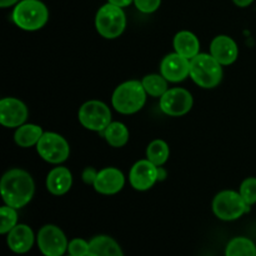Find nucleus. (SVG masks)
<instances>
[{
	"label": "nucleus",
	"instance_id": "f257e3e1",
	"mask_svg": "<svg viewBox=\"0 0 256 256\" xmlns=\"http://www.w3.org/2000/svg\"><path fill=\"white\" fill-rule=\"evenodd\" d=\"M0 192L5 205L22 209L32 202L35 184L32 175L22 169H10L2 175Z\"/></svg>",
	"mask_w": 256,
	"mask_h": 256
},
{
	"label": "nucleus",
	"instance_id": "f03ea898",
	"mask_svg": "<svg viewBox=\"0 0 256 256\" xmlns=\"http://www.w3.org/2000/svg\"><path fill=\"white\" fill-rule=\"evenodd\" d=\"M146 95L142 82L129 80L120 84L114 90L112 96V108L120 114H135L145 105Z\"/></svg>",
	"mask_w": 256,
	"mask_h": 256
},
{
	"label": "nucleus",
	"instance_id": "7ed1b4c3",
	"mask_svg": "<svg viewBox=\"0 0 256 256\" xmlns=\"http://www.w3.org/2000/svg\"><path fill=\"white\" fill-rule=\"evenodd\" d=\"M190 78L204 89L218 86L222 79V65L206 52H199L190 60Z\"/></svg>",
	"mask_w": 256,
	"mask_h": 256
},
{
	"label": "nucleus",
	"instance_id": "20e7f679",
	"mask_svg": "<svg viewBox=\"0 0 256 256\" xmlns=\"http://www.w3.org/2000/svg\"><path fill=\"white\" fill-rule=\"evenodd\" d=\"M49 19V10L40 0H22L12 12V22L26 32H35L44 26Z\"/></svg>",
	"mask_w": 256,
	"mask_h": 256
},
{
	"label": "nucleus",
	"instance_id": "39448f33",
	"mask_svg": "<svg viewBox=\"0 0 256 256\" xmlns=\"http://www.w3.org/2000/svg\"><path fill=\"white\" fill-rule=\"evenodd\" d=\"M126 26V16L122 8L110 2L102 5L95 16V28L105 39H115L124 32Z\"/></svg>",
	"mask_w": 256,
	"mask_h": 256
},
{
	"label": "nucleus",
	"instance_id": "423d86ee",
	"mask_svg": "<svg viewBox=\"0 0 256 256\" xmlns=\"http://www.w3.org/2000/svg\"><path fill=\"white\" fill-rule=\"evenodd\" d=\"M250 205L246 204L240 192L224 190L216 194L212 200V212L215 216L224 222H232L249 212Z\"/></svg>",
	"mask_w": 256,
	"mask_h": 256
},
{
	"label": "nucleus",
	"instance_id": "0eeeda50",
	"mask_svg": "<svg viewBox=\"0 0 256 256\" xmlns=\"http://www.w3.org/2000/svg\"><path fill=\"white\" fill-rule=\"evenodd\" d=\"M79 122L85 129L92 132H105L112 124V112L105 102L90 100L84 102L79 109Z\"/></svg>",
	"mask_w": 256,
	"mask_h": 256
},
{
	"label": "nucleus",
	"instance_id": "6e6552de",
	"mask_svg": "<svg viewBox=\"0 0 256 256\" xmlns=\"http://www.w3.org/2000/svg\"><path fill=\"white\" fill-rule=\"evenodd\" d=\"M36 152L45 162L50 164H62L69 158L70 146L65 138L60 134L46 132L36 144Z\"/></svg>",
	"mask_w": 256,
	"mask_h": 256
},
{
	"label": "nucleus",
	"instance_id": "1a4fd4ad",
	"mask_svg": "<svg viewBox=\"0 0 256 256\" xmlns=\"http://www.w3.org/2000/svg\"><path fill=\"white\" fill-rule=\"evenodd\" d=\"M194 99L190 92L182 88L169 89L160 98V109L169 116H182L192 110Z\"/></svg>",
	"mask_w": 256,
	"mask_h": 256
},
{
	"label": "nucleus",
	"instance_id": "9d476101",
	"mask_svg": "<svg viewBox=\"0 0 256 256\" xmlns=\"http://www.w3.org/2000/svg\"><path fill=\"white\" fill-rule=\"evenodd\" d=\"M38 246L45 256H62L68 250V240L60 228L45 225L38 232Z\"/></svg>",
	"mask_w": 256,
	"mask_h": 256
},
{
	"label": "nucleus",
	"instance_id": "9b49d317",
	"mask_svg": "<svg viewBox=\"0 0 256 256\" xmlns=\"http://www.w3.org/2000/svg\"><path fill=\"white\" fill-rule=\"evenodd\" d=\"M130 185L138 192H146L159 180V168L148 159L139 160L132 165L129 174Z\"/></svg>",
	"mask_w": 256,
	"mask_h": 256
},
{
	"label": "nucleus",
	"instance_id": "f8f14e48",
	"mask_svg": "<svg viewBox=\"0 0 256 256\" xmlns=\"http://www.w3.org/2000/svg\"><path fill=\"white\" fill-rule=\"evenodd\" d=\"M28 108L16 98L0 100V122L5 128H19L26 122Z\"/></svg>",
	"mask_w": 256,
	"mask_h": 256
},
{
	"label": "nucleus",
	"instance_id": "ddd939ff",
	"mask_svg": "<svg viewBox=\"0 0 256 256\" xmlns=\"http://www.w3.org/2000/svg\"><path fill=\"white\" fill-rule=\"evenodd\" d=\"M160 74L170 82H180L190 75V59L178 52L168 54L160 64Z\"/></svg>",
	"mask_w": 256,
	"mask_h": 256
},
{
	"label": "nucleus",
	"instance_id": "4468645a",
	"mask_svg": "<svg viewBox=\"0 0 256 256\" xmlns=\"http://www.w3.org/2000/svg\"><path fill=\"white\" fill-rule=\"evenodd\" d=\"M124 174L116 168H105L98 172L94 182V189L99 194L114 195L124 188Z\"/></svg>",
	"mask_w": 256,
	"mask_h": 256
},
{
	"label": "nucleus",
	"instance_id": "2eb2a0df",
	"mask_svg": "<svg viewBox=\"0 0 256 256\" xmlns=\"http://www.w3.org/2000/svg\"><path fill=\"white\" fill-rule=\"evenodd\" d=\"M210 54L222 65H232L239 55V48L235 40L228 35H218L210 44Z\"/></svg>",
	"mask_w": 256,
	"mask_h": 256
},
{
	"label": "nucleus",
	"instance_id": "dca6fc26",
	"mask_svg": "<svg viewBox=\"0 0 256 256\" xmlns=\"http://www.w3.org/2000/svg\"><path fill=\"white\" fill-rule=\"evenodd\" d=\"M8 246L16 254H25L34 245V232L30 226L25 224H18L8 232Z\"/></svg>",
	"mask_w": 256,
	"mask_h": 256
},
{
	"label": "nucleus",
	"instance_id": "f3484780",
	"mask_svg": "<svg viewBox=\"0 0 256 256\" xmlns=\"http://www.w3.org/2000/svg\"><path fill=\"white\" fill-rule=\"evenodd\" d=\"M72 185V175L70 170L65 166H58L50 170L46 178V189L52 195L66 194Z\"/></svg>",
	"mask_w": 256,
	"mask_h": 256
},
{
	"label": "nucleus",
	"instance_id": "a211bd4d",
	"mask_svg": "<svg viewBox=\"0 0 256 256\" xmlns=\"http://www.w3.org/2000/svg\"><path fill=\"white\" fill-rule=\"evenodd\" d=\"M174 49L175 52L192 60L200 52V42L194 32L182 30L174 36Z\"/></svg>",
	"mask_w": 256,
	"mask_h": 256
},
{
	"label": "nucleus",
	"instance_id": "6ab92c4d",
	"mask_svg": "<svg viewBox=\"0 0 256 256\" xmlns=\"http://www.w3.org/2000/svg\"><path fill=\"white\" fill-rule=\"evenodd\" d=\"M86 256H124L120 245L112 238L99 235L89 242Z\"/></svg>",
	"mask_w": 256,
	"mask_h": 256
},
{
	"label": "nucleus",
	"instance_id": "aec40b11",
	"mask_svg": "<svg viewBox=\"0 0 256 256\" xmlns=\"http://www.w3.org/2000/svg\"><path fill=\"white\" fill-rule=\"evenodd\" d=\"M42 134H44V132H42V126H39V125L22 124L15 132L14 140L20 148H30L34 146V145L36 146Z\"/></svg>",
	"mask_w": 256,
	"mask_h": 256
},
{
	"label": "nucleus",
	"instance_id": "412c9836",
	"mask_svg": "<svg viewBox=\"0 0 256 256\" xmlns=\"http://www.w3.org/2000/svg\"><path fill=\"white\" fill-rule=\"evenodd\" d=\"M104 138L112 148H122L129 140V130L122 122H112V124L105 129Z\"/></svg>",
	"mask_w": 256,
	"mask_h": 256
},
{
	"label": "nucleus",
	"instance_id": "4be33fe9",
	"mask_svg": "<svg viewBox=\"0 0 256 256\" xmlns=\"http://www.w3.org/2000/svg\"><path fill=\"white\" fill-rule=\"evenodd\" d=\"M225 256H256V245L245 236L234 238L226 245Z\"/></svg>",
	"mask_w": 256,
	"mask_h": 256
},
{
	"label": "nucleus",
	"instance_id": "5701e85b",
	"mask_svg": "<svg viewBox=\"0 0 256 256\" xmlns=\"http://www.w3.org/2000/svg\"><path fill=\"white\" fill-rule=\"evenodd\" d=\"M170 156L169 145L164 140H152L146 149V159L156 165L158 168L164 165Z\"/></svg>",
	"mask_w": 256,
	"mask_h": 256
},
{
	"label": "nucleus",
	"instance_id": "b1692460",
	"mask_svg": "<svg viewBox=\"0 0 256 256\" xmlns=\"http://www.w3.org/2000/svg\"><path fill=\"white\" fill-rule=\"evenodd\" d=\"M142 86L146 94L154 98H162L168 92V80L162 74H150L142 78Z\"/></svg>",
	"mask_w": 256,
	"mask_h": 256
},
{
	"label": "nucleus",
	"instance_id": "393cba45",
	"mask_svg": "<svg viewBox=\"0 0 256 256\" xmlns=\"http://www.w3.org/2000/svg\"><path fill=\"white\" fill-rule=\"evenodd\" d=\"M0 216H2L0 234H8L12 228L18 225V212L15 208L4 205L0 208Z\"/></svg>",
	"mask_w": 256,
	"mask_h": 256
},
{
	"label": "nucleus",
	"instance_id": "a878e982",
	"mask_svg": "<svg viewBox=\"0 0 256 256\" xmlns=\"http://www.w3.org/2000/svg\"><path fill=\"white\" fill-rule=\"evenodd\" d=\"M239 192L248 205L256 204V178H246L240 185Z\"/></svg>",
	"mask_w": 256,
	"mask_h": 256
},
{
	"label": "nucleus",
	"instance_id": "bb28decb",
	"mask_svg": "<svg viewBox=\"0 0 256 256\" xmlns=\"http://www.w3.org/2000/svg\"><path fill=\"white\" fill-rule=\"evenodd\" d=\"M68 252L72 256H86L89 252V242L84 239H74L68 245Z\"/></svg>",
	"mask_w": 256,
	"mask_h": 256
},
{
	"label": "nucleus",
	"instance_id": "cd10ccee",
	"mask_svg": "<svg viewBox=\"0 0 256 256\" xmlns=\"http://www.w3.org/2000/svg\"><path fill=\"white\" fill-rule=\"evenodd\" d=\"M134 2L139 12H145V14H152L159 9L162 0H134Z\"/></svg>",
	"mask_w": 256,
	"mask_h": 256
},
{
	"label": "nucleus",
	"instance_id": "c85d7f7f",
	"mask_svg": "<svg viewBox=\"0 0 256 256\" xmlns=\"http://www.w3.org/2000/svg\"><path fill=\"white\" fill-rule=\"evenodd\" d=\"M98 172L94 168H85L84 172H82V180H84L85 184H92L94 185L95 179L98 176Z\"/></svg>",
	"mask_w": 256,
	"mask_h": 256
},
{
	"label": "nucleus",
	"instance_id": "c756f323",
	"mask_svg": "<svg viewBox=\"0 0 256 256\" xmlns=\"http://www.w3.org/2000/svg\"><path fill=\"white\" fill-rule=\"evenodd\" d=\"M132 2H134V0H108V2H110V4L112 5H116V6L119 8L129 6Z\"/></svg>",
	"mask_w": 256,
	"mask_h": 256
},
{
	"label": "nucleus",
	"instance_id": "7c9ffc66",
	"mask_svg": "<svg viewBox=\"0 0 256 256\" xmlns=\"http://www.w3.org/2000/svg\"><path fill=\"white\" fill-rule=\"evenodd\" d=\"M232 2H234L235 5H238V6L246 8V6H249L250 4H252V2H254V0H232Z\"/></svg>",
	"mask_w": 256,
	"mask_h": 256
},
{
	"label": "nucleus",
	"instance_id": "2f4dec72",
	"mask_svg": "<svg viewBox=\"0 0 256 256\" xmlns=\"http://www.w3.org/2000/svg\"><path fill=\"white\" fill-rule=\"evenodd\" d=\"M18 2H19V0H0V6L8 8L14 4H18Z\"/></svg>",
	"mask_w": 256,
	"mask_h": 256
},
{
	"label": "nucleus",
	"instance_id": "473e14b6",
	"mask_svg": "<svg viewBox=\"0 0 256 256\" xmlns=\"http://www.w3.org/2000/svg\"><path fill=\"white\" fill-rule=\"evenodd\" d=\"M69 256H72V255H69Z\"/></svg>",
	"mask_w": 256,
	"mask_h": 256
}]
</instances>
